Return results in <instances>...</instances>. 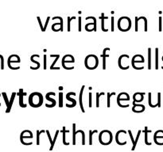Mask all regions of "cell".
Masks as SVG:
<instances>
[{"instance_id": "cell-1", "label": "cell", "mask_w": 163, "mask_h": 152, "mask_svg": "<svg viewBox=\"0 0 163 152\" xmlns=\"http://www.w3.org/2000/svg\"><path fill=\"white\" fill-rule=\"evenodd\" d=\"M43 104V95L40 92H34L29 97V104L33 108H39Z\"/></svg>"}, {"instance_id": "cell-2", "label": "cell", "mask_w": 163, "mask_h": 152, "mask_svg": "<svg viewBox=\"0 0 163 152\" xmlns=\"http://www.w3.org/2000/svg\"><path fill=\"white\" fill-rule=\"evenodd\" d=\"M132 22L130 18L127 16H123L118 20V28L122 32H127L131 28Z\"/></svg>"}, {"instance_id": "cell-3", "label": "cell", "mask_w": 163, "mask_h": 152, "mask_svg": "<svg viewBox=\"0 0 163 152\" xmlns=\"http://www.w3.org/2000/svg\"><path fill=\"white\" fill-rule=\"evenodd\" d=\"M113 140V135L109 130H103L99 134V142L102 145L107 146L111 143Z\"/></svg>"}, {"instance_id": "cell-4", "label": "cell", "mask_w": 163, "mask_h": 152, "mask_svg": "<svg viewBox=\"0 0 163 152\" xmlns=\"http://www.w3.org/2000/svg\"><path fill=\"white\" fill-rule=\"evenodd\" d=\"M84 65L85 67L88 70H95L97 68L99 65V59L98 57L93 55V54H90L85 57L84 59Z\"/></svg>"}, {"instance_id": "cell-5", "label": "cell", "mask_w": 163, "mask_h": 152, "mask_svg": "<svg viewBox=\"0 0 163 152\" xmlns=\"http://www.w3.org/2000/svg\"><path fill=\"white\" fill-rule=\"evenodd\" d=\"M145 62V59L143 57L142 55H140V54H136L131 59V66L135 70H142L144 69V66H140V67H137L135 66L136 63H144Z\"/></svg>"}, {"instance_id": "cell-6", "label": "cell", "mask_w": 163, "mask_h": 152, "mask_svg": "<svg viewBox=\"0 0 163 152\" xmlns=\"http://www.w3.org/2000/svg\"><path fill=\"white\" fill-rule=\"evenodd\" d=\"M76 59L74 58V56L72 55H69V54H67V55L64 56L63 58H62V61H61V65L63 66V68H65V70H72L74 69V66H71V67H67L65 66V63H75Z\"/></svg>"}, {"instance_id": "cell-7", "label": "cell", "mask_w": 163, "mask_h": 152, "mask_svg": "<svg viewBox=\"0 0 163 152\" xmlns=\"http://www.w3.org/2000/svg\"><path fill=\"white\" fill-rule=\"evenodd\" d=\"M51 95H53V96H55L56 94L54 93V92H49V93H47L46 95V100H47V101H50V102H51L50 104H46V106L47 108H53V107H54V106H55L56 104H57L56 100L51 97H50Z\"/></svg>"}, {"instance_id": "cell-8", "label": "cell", "mask_w": 163, "mask_h": 152, "mask_svg": "<svg viewBox=\"0 0 163 152\" xmlns=\"http://www.w3.org/2000/svg\"><path fill=\"white\" fill-rule=\"evenodd\" d=\"M146 109V107L144 104H137L135 101H133V107H132V111L135 113H142L144 112Z\"/></svg>"}, {"instance_id": "cell-9", "label": "cell", "mask_w": 163, "mask_h": 152, "mask_svg": "<svg viewBox=\"0 0 163 152\" xmlns=\"http://www.w3.org/2000/svg\"><path fill=\"white\" fill-rule=\"evenodd\" d=\"M71 95H74V96H76V94L75 92H69V93L66 94V99L68 101H70L72 102V104H66V107H68V108H72V107H75L76 105V101L71 97Z\"/></svg>"}, {"instance_id": "cell-10", "label": "cell", "mask_w": 163, "mask_h": 152, "mask_svg": "<svg viewBox=\"0 0 163 152\" xmlns=\"http://www.w3.org/2000/svg\"><path fill=\"white\" fill-rule=\"evenodd\" d=\"M17 94L18 95V97H19V105H20L22 108H26L27 104H25L24 101H23V97L26 95V93L23 91V89H20Z\"/></svg>"}, {"instance_id": "cell-11", "label": "cell", "mask_w": 163, "mask_h": 152, "mask_svg": "<svg viewBox=\"0 0 163 152\" xmlns=\"http://www.w3.org/2000/svg\"><path fill=\"white\" fill-rule=\"evenodd\" d=\"M130 101V95L128 94L125 97H122V96H121V94L119 93V94L118 95V97H117V104L120 108H127V107H129L128 104H121L120 101Z\"/></svg>"}, {"instance_id": "cell-12", "label": "cell", "mask_w": 163, "mask_h": 152, "mask_svg": "<svg viewBox=\"0 0 163 152\" xmlns=\"http://www.w3.org/2000/svg\"><path fill=\"white\" fill-rule=\"evenodd\" d=\"M21 62V59L19 56L16 55V54H13V55H11L9 56L8 60H7V65L11 64V63H19Z\"/></svg>"}, {"instance_id": "cell-13", "label": "cell", "mask_w": 163, "mask_h": 152, "mask_svg": "<svg viewBox=\"0 0 163 152\" xmlns=\"http://www.w3.org/2000/svg\"><path fill=\"white\" fill-rule=\"evenodd\" d=\"M84 88H85V86L83 85L81 89V91H80V95H79V104H80V107H81V109L83 113H85L84 105H83V92L84 90Z\"/></svg>"}, {"instance_id": "cell-14", "label": "cell", "mask_w": 163, "mask_h": 152, "mask_svg": "<svg viewBox=\"0 0 163 152\" xmlns=\"http://www.w3.org/2000/svg\"><path fill=\"white\" fill-rule=\"evenodd\" d=\"M35 58H39V55H37V54H34V55H32L30 56V60L31 62H33L34 63H35V64L37 65V66H35V67H34V66H30V69L31 70H37L40 68L41 66V64L39 62H37L35 60Z\"/></svg>"}, {"instance_id": "cell-15", "label": "cell", "mask_w": 163, "mask_h": 152, "mask_svg": "<svg viewBox=\"0 0 163 152\" xmlns=\"http://www.w3.org/2000/svg\"><path fill=\"white\" fill-rule=\"evenodd\" d=\"M16 95H17V93H15V92H13L12 94H11V99H10V102H9V106L6 108V113H10L11 110V107H12V104L14 103V101L15 99V97Z\"/></svg>"}, {"instance_id": "cell-16", "label": "cell", "mask_w": 163, "mask_h": 152, "mask_svg": "<svg viewBox=\"0 0 163 152\" xmlns=\"http://www.w3.org/2000/svg\"><path fill=\"white\" fill-rule=\"evenodd\" d=\"M100 18L101 20V30L104 31V32H107L108 31L107 28H105V22L104 21H105L106 19H108V17H105L104 13H102Z\"/></svg>"}, {"instance_id": "cell-17", "label": "cell", "mask_w": 163, "mask_h": 152, "mask_svg": "<svg viewBox=\"0 0 163 152\" xmlns=\"http://www.w3.org/2000/svg\"><path fill=\"white\" fill-rule=\"evenodd\" d=\"M148 69L151 70L152 67V49L148 48Z\"/></svg>"}, {"instance_id": "cell-18", "label": "cell", "mask_w": 163, "mask_h": 152, "mask_svg": "<svg viewBox=\"0 0 163 152\" xmlns=\"http://www.w3.org/2000/svg\"><path fill=\"white\" fill-rule=\"evenodd\" d=\"M151 132V130H149L148 129V127L146 126L145 127V130H144V134H145V143L146 145H151V142L148 141V133Z\"/></svg>"}, {"instance_id": "cell-19", "label": "cell", "mask_w": 163, "mask_h": 152, "mask_svg": "<svg viewBox=\"0 0 163 152\" xmlns=\"http://www.w3.org/2000/svg\"><path fill=\"white\" fill-rule=\"evenodd\" d=\"M61 132H62V134H63V144L64 145H69V142H66V137H65V135H66V133H68V132H69V130H66L65 129V126H63V129L61 130Z\"/></svg>"}, {"instance_id": "cell-20", "label": "cell", "mask_w": 163, "mask_h": 152, "mask_svg": "<svg viewBox=\"0 0 163 152\" xmlns=\"http://www.w3.org/2000/svg\"><path fill=\"white\" fill-rule=\"evenodd\" d=\"M46 132L48 135V138H49V140L50 142V147H49V151H52L53 147H54V143H53V139L51 137V135H50V132L49 130H46Z\"/></svg>"}, {"instance_id": "cell-21", "label": "cell", "mask_w": 163, "mask_h": 152, "mask_svg": "<svg viewBox=\"0 0 163 152\" xmlns=\"http://www.w3.org/2000/svg\"><path fill=\"white\" fill-rule=\"evenodd\" d=\"M59 58H60V55H59V54H57V56L55 57V59L53 60V63L50 65V70H60L59 66H57V67H55V64H56V63L57 62V60L59 59Z\"/></svg>"}, {"instance_id": "cell-22", "label": "cell", "mask_w": 163, "mask_h": 152, "mask_svg": "<svg viewBox=\"0 0 163 152\" xmlns=\"http://www.w3.org/2000/svg\"><path fill=\"white\" fill-rule=\"evenodd\" d=\"M96 95H95V106H96L97 108H99L100 107V97L102 96V95H104L105 94V93L104 92H102V93H97L95 94Z\"/></svg>"}, {"instance_id": "cell-23", "label": "cell", "mask_w": 163, "mask_h": 152, "mask_svg": "<svg viewBox=\"0 0 163 152\" xmlns=\"http://www.w3.org/2000/svg\"><path fill=\"white\" fill-rule=\"evenodd\" d=\"M97 132H98V131L96 129L89 130V141H88L89 145H92V136H93L94 134H95V133H97Z\"/></svg>"}, {"instance_id": "cell-24", "label": "cell", "mask_w": 163, "mask_h": 152, "mask_svg": "<svg viewBox=\"0 0 163 152\" xmlns=\"http://www.w3.org/2000/svg\"><path fill=\"white\" fill-rule=\"evenodd\" d=\"M76 124L73 123L72 124V144L73 145H76Z\"/></svg>"}, {"instance_id": "cell-25", "label": "cell", "mask_w": 163, "mask_h": 152, "mask_svg": "<svg viewBox=\"0 0 163 152\" xmlns=\"http://www.w3.org/2000/svg\"><path fill=\"white\" fill-rule=\"evenodd\" d=\"M127 132L129 133V135H130V140H131V142L133 143V147H132V148H131V151H134L135 149V139H134V137H133V133H132V132L130 131V130H128L127 131Z\"/></svg>"}, {"instance_id": "cell-26", "label": "cell", "mask_w": 163, "mask_h": 152, "mask_svg": "<svg viewBox=\"0 0 163 152\" xmlns=\"http://www.w3.org/2000/svg\"><path fill=\"white\" fill-rule=\"evenodd\" d=\"M155 69H158V48H155Z\"/></svg>"}, {"instance_id": "cell-27", "label": "cell", "mask_w": 163, "mask_h": 152, "mask_svg": "<svg viewBox=\"0 0 163 152\" xmlns=\"http://www.w3.org/2000/svg\"><path fill=\"white\" fill-rule=\"evenodd\" d=\"M151 98H152V94H151V92H150V93L148 94V104H149L150 107H151V108H156V107H158L157 104H152Z\"/></svg>"}, {"instance_id": "cell-28", "label": "cell", "mask_w": 163, "mask_h": 152, "mask_svg": "<svg viewBox=\"0 0 163 152\" xmlns=\"http://www.w3.org/2000/svg\"><path fill=\"white\" fill-rule=\"evenodd\" d=\"M45 132H46V130H41V131L37 130V145H40V136L42 133Z\"/></svg>"}, {"instance_id": "cell-29", "label": "cell", "mask_w": 163, "mask_h": 152, "mask_svg": "<svg viewBox=\"0 0 163 152\" xmlns=\"http://www.w3.org/2000/svg\"><path fill=\"white\" fill-rule=\"evenodd\" d=\"M114 95H116V93H115V92H112V93H107V108H110V106H111V97L112 96H114Z\"/></svg>"}, {"instance_id": "cell-30", "label": "cell", "mask_w": 163, "mask_h": 152, "mask_svg": "<svg viewBox=\"0 0 163 152\" xmlns=\"http://www.w3.org/2000/svg\"><path fill=\"white\" fill-rule=\"evenodd\" d=\"M73 19H76V17H72V18L68 17V22H67V26H68L67 30H68V32L71 31V21Z\"/></svg>"}, {"instance_id": "cell-31", "label": "cell", "mask_w": 163, "mask_h": 152, "mask_svg": "<svg viewBox=\"0 0 163 152\" xmlns=\"http://www.w3.org/2000/svg\"><path fill=\"white\" fill-rule=\"evenodd\" d=\"M88 19H92L93 20V22H94V31L95 32L97 29V21H96V18L93 16H90V17H87L86 18V20H88Z\"/></svg>"}, {"instance_id": "cell-32", "label": "cell", "mask_w": 163, "mask_h": 152, "mask_svg": "<svg viewBox=\"0 0 163 152\" xmlns=\"http://www.w3.org/2000/svg\"><path fill=\"white\" fill-rule=\"evenodd\" d=\"M76 134H77V133H81V135H82V144L84 145L85 144V133H84V132L83 131V130L80 129V130H77V131L76 132Z\"/></svg>"}, {"instance_id": "cell-33", "label": "cell", "mask_w": 163, "mask_h": 152, "mask_svg": "<svg viewBox=\"0 0 163 152\" xmlns=\"http://www.w3.org/2000/svg\"><path fill=\"white\" fill-rule=\"evenodd\" d=\"M58 105L60 108L63 107V92H59V104Z\"/></svg>"}, {"instance_id": "cell-34", "label": "cell", "mask_w": 163, "mask_h": 152, "mask_svg": "<svg viewBox=\"0 0 163 152\" xmlns=\"http://www.w3.org/2000/svg\"><path fill=\"white\" fill-rule=\"evenodd\" d=\"M2 97H3V99H4V101H5V103H6V108H7V107L9 106V102H10V101L8 100L7 95H6V92H2Z\"/></svg>"}, {"instance_id": "cell-35", "label": "cell", "mask_w": 163, "mask_h": 152, "mask_svg": "<svg viewBox=\"0 0 163 152\" xmlns=\"http://www.w3.org/2000/svg\"><path fill=\"white\" fill-rule=\"evenodd\" d=\"M56 19H59L60 23H61V28H60V31L63 32L64 30V21H63V18L61 17H60V16H57V17H53L52 20H56Z\"/></svg>"}, {"instance_id": "cell-36", "label": "cell", "mask_w": 163, "mask_h": 152, "mask_svg": "<svg viewBox=\"0 0 163 152\" xmlns=\"http://www.w3.org/2000/svg\"><path fill=\"white\" fill-rule=\"evenodd\" d=\"M100 56L103 58V69L105 70L106 69V58L107 57L109 56V55H106V56H103V55H100Z\"/></svg>"}, {"instance_id": "cell-37", "label": "cell", "mask_w": 163, "mask_h": 152, "mask_svg": "<svg viewBox=\"0 0 163 152\" xmlns=\"http://www.w3.org/2000/svg\"><path fill=\"white\" fill-rule=\"evenodd\" d=\"M142 19L143 21H144V31L145 32H147V18H146V17H144V16H142Z\"/></svg>"}, {"instance_id": "cell-38", "label": "cell", "mask_w": 163, "mask_h": 152, "mask_svg": "<svg viewBox=\"0 0 163 152\" xmlns=\"http://www.w3.org/2000/svg\"><path fill=\"white\" fill-rule=\"evenodd\" d=\"M88 106L89 108H92V94L91 92L88 94Z\"/></svg>"}, {"instance_id": "cell-39", "label": "cell", "mask_w": 163, "mask_h": 152, "mask_svg": "<svg viewBox=\"0 0 163 152\" xmlns=\"http://www.w3.org/2000/svg\"><path fill=\"white\" fill-rule=\"evenodd\" d=\"M111 32H114L115 31V18H114V16H111Z\"/></svg>"}, {"instance_id": "cell-40", "label": "cell", "mask_w": 163, "mask_h": 152, "mask_svg": "<svg viewBox=\"0 0 163 152\" xmlns=\"http://www.w3.org/2000/svg\"><path fill=\"white\" fill-rule=\"evenodd\" d=\"M81 22H82V18L80 16L78 18V30L81 32L82 30V25H81Z\"/></svg>"}, {"instance_id": "cell-41", "label": "cell", "mask_w": 163, "mask_h": 152, "mask_svg": "<svg viewBox=\"0 0 163 152\" xmlns=\"http://www.w3.org/2000/svg\"><path fill=\"white\" fill-rule=\"evenodd\" d=\"M158 21H159L158 30L160 31V32H162V18L161 16H160V17H159V18H158Z\"/></svg>"}, {"instance_id": "cell-42", "label": "cell", "mask_w": 163, "mask_h": 152, "mask_svg": "<svg viewBox=\"0 0 163 152\" xmlns=\"http://www.w3.org/2000/svg\"><path fill=\"white\" fill-rule=\"evenodd\" d=\"M157 105L158 108L161 107V93L160 92H158V103H157Z\"/></svg>"}, {"instance_id": "cell-43", "label": "cell", "mask_w": 163, "mask_h": 152, "mask_svg": "<svg viewBox=\"0 0 163 152\" xmlns=\"http://www.w3.org/2000/svg\"><path fill=\"white\" fill-rule=\"evenodd\" d=\"M37 19L38 23H39L41 30L42 31V32H44V26H43V25H42V22H41V18H40V17H37Z\"/></svg>"}, {"instance_id": "cell-44", "label": "cell", "mask_w": 163, "mask_h": 152, "mask_svg": "<svg viewBox=\"0 0 163 152\" xmlns=\"http://www.w3.org/2000/svg\"><path fill=\"white\" fill-rule=\"evenodd\" d=\"M49 20H50V17H49V16H48L47 18H46V22H45V25H44V32L46 30L47 26H48V24H49Z\"/></svg>"}, {"instance_id": "cell-45", "label": "cell", "mask_w": 163, "mask_h": 152, "mask_svg": "<svg viewBox=\"0 0 163 152\" xmlns=\"http://www.w3.org/2000/svg\"><path fill=\"white\" fill-rule=\"evenodd\" d=\"M141 133H142V131H141V130H139L138 133H137V136H136L135 141V147H136V145H137V142H138V141H139V136H140V135H141Z\"/></svg>"}, {"instance_id": "cell-46", "label": "cell", "mask_w": 163, "mask_h": 152, "mask_svg": "<svg viewBox=\"0 0 163 152\" xmlns=\"http://www.w3.org/2000/svg\"><path fill=\"white\" fill-rule=\"evenodd\" d=\"M43 61H44V70H46V68H47V56L46 55V54L44 55Z\"/></svg>"}, {"instance_id": "cell-47", "label": "cell", "mask_w": 163, "mask_h": 152, "mask_svg": "<svg viewBox=\"0 0 163 152\" xmlns=\"http://www.w3.org/2000/svg\"><path fill=\"white\" fill-rule=\"evenodd\" d=\"M139 18L135 17V32L139 31Z\"/></svg>"}, {"instance_id": "cell-48", "label": "cell", "mask_w": 163, "mask_h": 152, "mask_svg": "<svg viewBox=\"0 0 163 152\" xmlns=\"http://www.w3.org/2000/svg\"><path fill=\"white\" fill-rule=\"evenodd\" d=\"M63 86H59V90H60V92L61 91V90H63Z\"/></svg>"}, {"instance_id": "cell-49", "label": "cell", "mask_w": 163, "mask_h": 152, "mask_svg": "<svg viewBox=\"0 0 163 152\" xmlns=\"http://www.w3.org/2000/svg\"><path fill=\"white\" fill-rule=\"evenodd\" d=\"M162 61H163V56L162 57ZM162 69H163V66H162Z\"/></svg>"}, {"instance_id": "cell-50", "label": "cell", "mask_w": 163, "mask_h": 152, "mask_svg": "<svg viewBox=\"0 0 163 152\" xmlns=\"http://www.w3.org/2000/svg\"><path fill=\"white\" fill-rule=\"evenodd\" d=\"M2 96V94H0V97ZM0 106H1V103H0Z\"/></svg>"}]
</instances>
